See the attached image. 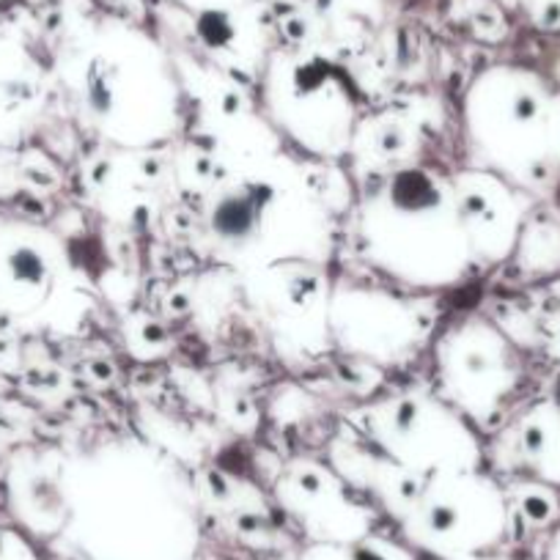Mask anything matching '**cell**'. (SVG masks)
<instances>
[{"instance_id":"14","label":"cell","mask_w":560,"mask_h":560,"mask_svg":"<svg viewBox=\"0 0 560 560\" xmlns=\"http://www.w3.org/2000/svg\"><path fill=\"white\" fill-rule=\"evenodd\" d=\"M272 500L308 544H343L376 530L380 509L319 456H292L272 481Z\"/></svg>"},{"instance_id":"19","label":"cell","mask_w":560,"mask_h":560,"mask_svg":"<svg viewBox=\"0 0 560 560\" xmlns=\"http://www.w3.org/2000/svg\"><path fill=\"white\" fill-rule=\"evenodd\" d=\"M427 158V135L418 118L398 107H380L365 113L352 138L349 158L343 160L349 176L360 185L407 168Z\"/></svg>"},{"instance_id":"18","label":"cell","mask_w":560,"mask_h":560,"mask_svg":"<svg viewBox=\"0 0 560 560\" xmlns=\"http://www.w3.org/2000/svg\"><path fill=\"white\" fill-rule=\"evenodd\" d=\"M487 467L500 478L560 487V396L536 398L487 438Z\"/></svg>"},{"instance_id":"7","label":"cell","mask_w":560,"mask_h":560,"mask_svg":"<svg viewBox=\"0 0 560 560\" xmlns=\"http://www.w3.org/2000/svg\"><path fill=\"white\" fill-rule=\"evenodd\" d=\"M343 427L418 478L487 467V438L434 387L382 393L347 412Z\"/></svg>"},{"instance_id":"12","label":"cell","mask_w":560,"mask_h":560,"mask_svg":"<svg viewBox=\"0 0 560 560\" xmlns=\"http://www.w3.org/2000/svg\"><path fill=\"white\" fill-rule=\"evenodd\" d=\"M247 308L275 352L292 365H314L332 354L330 267L283 261L236 278Z\"/></svg>"},{"instance_id":"8","label":"cell","mask_w":560,"mask_h":560,"mask_svg":"<svg viewBox=\"0 0 560 560\" xmlns=\"http://www.w3.org/2000/svg\"><path fill=\"white\" fill-rule=\"evenodd\" d=\"M89 308L69 242L45 223L0 214V316L34 330H78Z\"/></svg>"},{"instance_id":"22","label":"cell","mask_w":560,"mask_h":560,"mask_svg":"<svg viewBox=\"0 0 560 560\" xmlns=\"http://www.w3.org/2000/svg\"><path fill=\"white\" fill-rule=\"evenodd\" d=\"M511 261L530 280L560 275V209H530Z\"/></svg>"},{"instance_id":"4","label":"cell","mask_w":560,"mask_h":560,"mask_svg":"<svg viewBox=\"0 0 560 560\" xmlns=\"http://www.w3.org/2000/svg\"><path fill=\"white\" fill-rule=\"evenodd\" d=\"M352 231L360 261L404 292H454L478 275L451 168L432 160L360 185Z\"/></svg>"},{"instance_id":"30","label":"cell","mask_w":560,"mask_h":560,"mask_svg":"<svg viewBox=\"0 0 560 560\" xmlns=\"http://www.w3.org/2000/svg\"><path fill=\"white\" fill-rule=\"evenodd\" d=\"M549 143H552V160L560 171V89L555 91L552 118H549Z\"/></svg>"},{"instance_id":"5","label":"cell","mask_w":560,"mask_h":560,"mask_svg":"<svg viewBox=\"0 0 560 560\" xmlns=\"http://www.w3.org/2000/svg\"><path fill=\"white\" fill-rule=\"evenodd\" d=\"M558 85L538 69L498 61L478 69L459 102L467 165L500 174L527 196H549L560 185L549 118Z\"/></svg>"},{"instance_id":"31","label":"cell","mask_w":560,"mask_h":560,"mask_svg":"<svg viewBox=\"0 0 560 560\" xmlns=\"http://www.w3.org/2000/svg\"><path fill=\"white\" fill-rule=\"evenodd\" d=\"M549 560H560V525L552 530V538H549Z\"/></svg>"},{"instance_id":"11","label":"cell","mask_w":560,"mask_h":560,"mask_svg":"<svg viewBox=\"0 0 560 560\" xmlns=\"http://www.w3.org/2000/svg\"><path fill=\"white\" fill-rule=\"evenodd\" d=\"M415 298L385 280L336 278L330 298L332 352L374 369H398L427 347L432 322Z\"/></svg>"},{"instance_id":"25","label":"cell","mask_w":560,"mask_h":560,"mask_svg":"<svg viewBox=\"0 0 560 560\" xmlns=\"http://www.w3.org/2000/svg\"><path fill=\"white\" fill-rule=\"evenodd\" d=\"M456 23L478 42H503L509 34L503 9L494 0H456Z\"/></svg>"},{"instance_id":"3","label":"cell","mask_w":560,"mask_h":560,"mask_svg":"<svg viewBox=\"0 0 560 560\" xmlns=\"http://www.w3.org/2000/svg\"><path fill=\"white\" fill-rule=\"evenodd\" d=\"M322 171L325 163L289 149L225 168L192 198L198 250L236 278L283 261L330 267L341 207Z\"/></svg>"},{"instance_id":"10","label":"cell","mask_w":560,"mask_h":560,"mask_svg":"<svg viewBox=\"0 0 560 560\" xmlns=\"http://www.w3.org/2000/svg\"><path fill=\"white\" fill-rule=\"evenodd\" d=\"M404 541L432 560H465L498 552L511 536L503 478L489 467L443 470L423 478L396 522Z\"/></svg>"},{"instance_id":"6","label":"cell","mask_w":560,"mask_h":560,"mask_svg":"<svg viewBox=\"0 0 560 560\" xmlns=\"http://www.w3.org/2000/svg\"><path fill=\"white\" fill-rule=\"evenodd\" d=\"M253 96L283 147L316 163H343L365 116L343 58L311 47L280 45Z\"/></svg>"},{"instance_id":"32","label":"cell","mask_w":560,"mask_h":560,"mask_svg":"<svg viewBox=\"0 0 560 560\" xmlns=\"http://www.w3.org/2000/svg\"><path fill=\"white\" fill-rule=\"evenodd\" d=\"M465 560H511V558H503V555L498 552H489V555H476V558H465Z\"/></svg>"},{"instance_id":"1","label":"cell","mask_w":560,"mask_h":560,"mask_svg":"<svg viewBox=\"0 0 560 560\" xmlns=\"http://www.w3.org/2000/svg\"><path fill=\"white\" fill-rule=\"evenodd\" d=\"M67 522L56 544L78 560H196L201 487L168 448L132 432L67 445Z\"/></svg>"},{"instance_id":"9","label":"cell","mask_w":560,"mask_h":560,"mask_svg":"<svg viewBox=\"0 0 560 560\" xmlns=\"http://www.w3.org/2000/svg\"><path fill=\"white\" fill-rule=\"evenodd\" d=\"M434 390L489 438L516 412L527 385L520 343L487 316L467 314L432 341Z\"/></svg>"},{"instance_id":"29","label":"cell","mask_w":560,"mask_h":560,"mask_svg":"<svg viewBox=\"0 0 560 560\" xmlns=\"http://www.w3.org/2000/svg\"><path fill=\"white\" fill-rule=\"evenodd\" d=\"M541 341L544 349L549 352V358H555L560 363V311L549 314L541 325Z\"/></svg>"},{"instance_id":"24","label":"cell","mask_w":560,"mask_h":560,"mask_svg":"<svg viewBox=\"0 0 560 560\" xmlns=\"http://www.w3.org/2000/svg\"><path fill=\"white\" fill-rule=\"evenodd\" d=\"M300 560H420L404 538L374 530L343 544H308Z\"/></svg>"},{"instance_id":"13","label":"cell","mask_w":560,"mask_h":560,"mask_svg":"<svg viewBox=\"0 0 560 560\" xmlns=\"http://www.w3.org/2000/svg\"><path fill=\"white\" fill-rule=\"evenodd\" d=\"M160 23L171 50L196 58L247 91H256L264 67L283 45L278 14L267 0L209 14H187L165 3Z\"/></svg>"},{"instance_id":"15","label":"cell","mask_w":560,"mask_h":560,"mask_svg":"<svg viewBox=\"0 0 560 560\" xmlns=\"http://www.w3.org/2000/svg\"><path fill=\"white\" fill-rule=\"evenodd\" d=\"M80 185L102 218L121 229H152L182 198L171 149L121 152L96 147L80 168Z\"/></svg>"},{"instance_id":"28","label":"cell","mask_w":560,"mask_h":560,"mask_svg":"<svg viewBox=\"0 0 560 560\" xmlns=\"http://www.w3.org/2000/svg\"><path fill=\"white\" fill-rule=\"evenodd\" d=\"M168 7L179 9L187 14H209V12H229V9H240L250 0H165Z\"/></svg>"},{"instance_id":"27","label":"cell","mask_w":560,"mask_h":560,"mask_svg":"<svg viewBox=\"0 0 560 560\" xmlns=\"http://www.w3.org/2000/svg\"><path fill=\"white\" fill-rule=\"evenodd\" d=\"M520 7L538 34H560V0H520Z\"/></svg>"},{"instance_id":"26","label":"cell","mask_w":560,"mask_h":560,"mask_svg":"<svg viewBox=\"0 0 560 560\" xmlns=\"http://www.w3.org/2000/svg\"><path fill=\"white\" fill-rule=\"evenodd\" d=\"M0 560H45L36 538L25 533L18 522H0Z\"/></svg>"},{"instance_id":"23","label":"cell","mask_w":560,"mask_h":560,"mask_svg":"<svg viewBox=\"0 0 560 560\" xmlns=\"http://www.w3.org/2000/svg\"><path fill=\"white\" fill-rule=\"evenodd\" d=\"M511 511V530L541 533L560 525V487L536 478H503Z\"/></svg>"},{"instance_id":"2","label":"cell","mask_w":560,"mask_h":560,"mask_svg":"<svg viewBox=\"0 0 560 560\" xmlns=\"http://www.w3.org/2000/svg\"><path fill=\"white\" fill-rule=\"evenodd\" d=\"M52 74L100 149L163 152L190 127V94L171 47L132 20L94 14L69 28Z\"/></svg>"},{"instance_id":"16","label":"cell","mask_w":560,"mask_h":560,"mask_svg":"<svg viewBox=\"0 0 560 560\" xmlns=\"http://www.w3.org/2000/svg\"><path fill=\"white\" fill-rule=\"evenodd\" d=\"M451 179L478 275L509 264L536 198L478 165L451 171Z\"/></svg>"},{"instance_id":"20","label":"cell","mask_w":560,"mask_h":560,"mask_svg":"<svg viewBox=\"0 0 560 560\" xmlns=\"http://www.w3.org/2000/svg\"><path fill=\"white\" fill-rule=\"evenodd\" d=\"M327 462L338 470V476L369 498L376 509L385 511L393 522L401 520L404 511L418 494L423 478L412 476L409 470L398 467L385 454L365 443L363 438L343 427L336 438L327 443Z\"/></svg>"},{"instance_id":"21","label":"cell","mask_w":560,"mask_h":560,"mask_svg":"<svg viewBox=\"0 0 560 560\" xmlns=\"http://www.w3.org/2000/svg\"><path fill=\"white\" fill-rule=\"evenodd\" d=\"M47 102V72L20 42L0 36V147H14Z\"/></svg>"},{"instance_id":"17","label":"cell","mask_w":560,"mask_h":560,"mask_svg":"<svg viewBox=\"0 0 560 560\" xmlns=\"http://www.w3.org/2000/svg\"><path fill=\"white\" fill-rule=\"evenodd\" d=\"M67 445H23L9 456L7 505L12 520L36 541L56 544L67 522Z\"/></svg>"}]
</instances>
